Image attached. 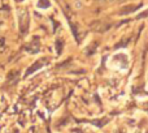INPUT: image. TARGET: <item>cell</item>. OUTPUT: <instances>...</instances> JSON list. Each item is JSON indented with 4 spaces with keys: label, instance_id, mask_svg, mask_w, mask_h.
Returning <instances> with one entry per match:
<instances>
[{
    "label": "cell",
    "instance_id": "cell-3",
    "mask_svg": "<svg viewBox=\"0 0 148 133\" xmlns=\"http://www.w3.org/2000/svg\"><path fill=\"white\" fill-rule=\"evenodd\" d=\"M126 9H122L121 10V15H126V13H130V12H133V10H135V8L134 7H125Z\"/></svg>",
    "mask_w": 148,
    "mask_h": 133
},
{
    "label": "cell",
    "instance_id": "cell-1",
    "mask_svg": "<svg viewBox=\"0 0 148 133\" xmlns=\"http://www.w3.org/2000/svg\"><path fill=\"white\" fill-rule=\"evenodd\" d=\"M44 64H46V62H44L43 59H40V60H38V62H35V64H33L30 66V68L27 69V72H26V76H30L31 73H34V72H36L38 69H40L42 66H43Z\"/></svg>",
    "mask_w": 148,
    "mask_h": 133
},
{
    "label": "cell",
    "instance_id": "cell-2",
    "mask_svg": "<svg viewBox=\"0 0 148 133\" xmlns=\"http://www.w3.org/2000/svg\"><path fill=\"white\" fill-rule=\"evenodd\" d=\"M36 5H38V8H40V9H48V8L51 7V1H49V0H39Z\"/></svg>",
    "mask_w": 148,
    "mask_h": 133
},
{
    "label": "cell",
    "instance_id": "cell-5",
    "mask_svg": "<svg viewBox=\"0 0 148 133\" xmlns=\"http://www.w3.org/2000/svg\"><path fill=\"white\" fill-rule=\"evenodd\" d=\"M17 1H22V0H17Z\"/></svg>",
    "mask_w": 148,
    "mask_h": 133
},
{
    "label": "cell",
    "instance_id": "cell-4",
    "mask_svg": "<svg viewBox=\"0 0 148 133\" xmlns=\"http://www.w3.org/2000/svg\"><path fill=\"white\" fill-rule=\"evenodd\" d=\"M56 50H57V54H61V50H62V43H61V41H57L56 42Z\"/></svg>",
    "mask_w": 148,
    "mask_h": 133
}]
</instances>
